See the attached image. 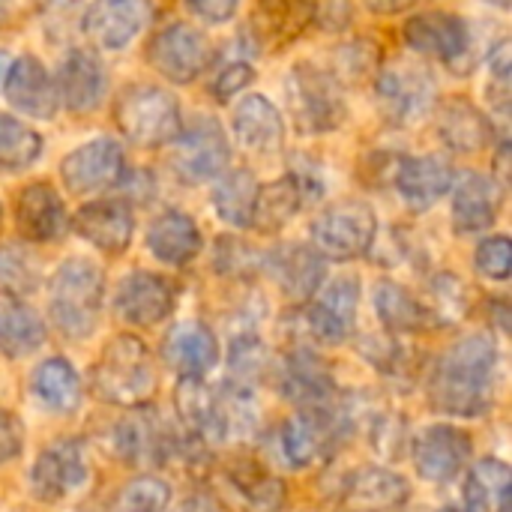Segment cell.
<instances>
[{"label":"cell","mask_w":512,"mask_h":512,"mask_svg":"<svg viewBox=\"0 0 512 512\" xmlns=\"http://www.w3.org/2000/svg\"><path fill=\"white\" fill-rule=\"evenodd\" d=\"M15 225L30 243L60 240L66 231V207L48 183H30L21 189L15 204Z\"/></svg>","instance_id":"obj_25"},{"label":"cell","mask_w":512,"mask_h":512,"mask_svg":"<svg viewBox=\"0 0 512 512\" xmlns=\"http://www.w3.org/2000/svg\"><path fill=\"white\" fill-rule=\"evenodd\" d=\"M39 282H42V267L30 249H24L18 243L0 246V285L6 288V294L24 297V294L36 291Z\"/></svg>","instance_id":"obj_42"},{"label":"cell","mask_w":512,"mask_h":512,"mask_svg":"<svg viewBox=\"0 0 512 512\" xmlns=\"http://www.w3.org/2000/svg\"><path fill=\"white\" fill-rule=\"evenodd\" d=\"M471 459V438L456 426H429L414 438V465L417 474L429 483L456 480Z\"/></svg>","instance_id":"obj_14"},{"label":"cell","mask_w":512,"mask_h":512,"mask_svg":"<svg viewBox=\"0 0 512 512\" xmlns=\"http://www.w3.org/2000/svg\"><path fill=\"white\" fill-rule=\"evenodd\" d=\"M396 189L411 210L423 213V210L435 207L453 189V168L447 159H441L435 153L402 159V165L396 171Z\"/></svg>","instance_id":"obj_27"},{"label":"cell","mask_w":512,"mask_h":512,"mask_svg":"<svg viewBox=\"0 0 512 512\" xmlns=\"http://www.w3.org/2000/svg\"><path fill=\"white\" fill-rule=\"evenodd\" d=\"M498 369V348L492 336L474 333L453 345L435 366L429 381V402L450 417L474 420L492 405V384Z\"/></svg>","instance_id":"obj_1"},{"label":"cell","mask_w":512,"mask_h":512,"mask_svg":"<svg viewBox=\"0 0 512 512\" xmlns=\"http://www.w3.org/2000/svg\"><path fill=\"white\" fill-rule=\"evenodd\" d=\"M411 498V486L402 474L387 468H363L345 480L342 504L351 512H396Z\"/></svg>","instance_id":"obj_26"},{"label":"cell","mask_w":512,"mask_h":512,"mask_svg":"<svg viewBox=\"0 0 512 512\" xmlns=\"http://www.w3.org/2000/svg\"><path fill=\"white\" fill-rule=\"evenodd\" d=\"M171 501V489L165 480L147 474L129 480L114 498V512H165Z\"/></svg>","instance_id":"obj_43"},{"label":"cell","mask_w":512,"mask_h":512,"mask_svg":"<svg viewBox=\"0 0 512 512\" xmlns=\"http://www.w3.org/2000/svg\"><path fill=\"white\" fill-rule=\"evenodd\" d=\"M231 159V147L225 129L210 114H198L186 129L174 135L171 168L186 183H204L225 171Z\"/></svg>","instance_id":"obj_8"},{"label":"cell","mask_w":512,"mask_h":512,"mask_svg":"<svg viewBox=\"0 0 512 512\" xmlns=\"http://www.w3.org/2000/svg\"><path fill=\"white\" fill-rule=\"evenodd\" d=\"M75 231L108 255H120L132 243L135 216L126 201H90L75 213Z\"/></svg>","instance_id":"obj_22"},{"label":"cell","mask_w":512,"mask_h":512,"mask_svg":"<svg viewBox=\"0 0 512 512\" xmlns=\"http://www.w3.org/2000/svg\"><path fill=\"white\" fill-rule=\"evenodd\" d=\"M0 21H3V3H0Z\"/></svg>","instance_id":"obj_55"},{"label":"cell","mask_w":512,"mask_h":512,"mask_svg":"<svg viewBox=\"0 0 512 512\" xmlns=\"http://www.w3.org/2000/svg\"><path fill=\"white\" fill-rule=\"evenodd\" d=\"M147 60L162 78L174 84H189L213 63V45L198 27L174 21L150 39Z\"/></svg>","instance_id":"obj_9"},{"label":"cell","mask_w":512,"mask_h":512,"mask_svg":"<svg viewBox=\"0 0 512 512\" xmlns=\"http://www.w3.org/2000/svg\"><path fill=\"white\" fill-rule=\"evenodd\" d=\"M234 489L243 495L249 512H279L285 507V486L279 477L255 468V462H240L231 471Z\"/></svg>","instance_id":"obj_40"},{"label":"cell","mask_w":512,"mask_h":512,"mask_svg":"<svg viewBox=\"0 0 512 512\" xmlns=\"http://www.w3.org/2000/svg\"><path fill=\"white\" fill-rule=\"evenodd\" d=\"M315 18V0H255L249 30L264 48L291 45Z\"/></svg>","instance_id":"obj_24"},{"label":"cell","mask_w":512,"mask_h":512,"mask_svg":"<svg viewBox=\"0 0 512 512\" xmlns=\"http://www.w3.org/2000/svg\"><path fill=\"white\" fill-rule=\"evenodd\" d=\"M375 309H378L381 321L393 333H420V330L432 327L426 303H420L405 285L390 282V279L378 282V288H375Z\"/></svg>","instance_id":"obj_38"},{"label":"cell","mask_w":512,"mask_h":512,"mask_svg":"<svg viewBox=\"0 0 512 512\" xmlns=\"http://www.w3.org/2000/svg\"><path fill=\"white\" fill-rule=\"evenodd\" d=\"M369 3V9H375V12H402V9H408L414 0H366Z\"/></svg>","instance_id":"obj_52"},{"label":"cell","mask_w":512,"mask_h":512,"mask_svg":"<svg viewBox=\"0 0 512 512\" xmlns=\"http://www.w3.org/2000/svg\"><path fill=\"white\" fill-rule=\"evenodd\" d=\"M105 279L102 270L87 258L63 261L51 276V321L69 339H87L96 330L102 309Z\"/></svg>","instance_id":"obj_3"},{"label":"cell","mask_w":512,"mask_h":512,"mask_svg":"<svg viewBox=\"0 0 512 512\" xmlns=\"http://www.w3.org/2000/svg\"><path fill=\"white\" fill-rule=\"evenodd\" d=\"M309 180L300 174H285L270 186H258L255 195V207H252V228H258L261 234H276L282 231L303 207L306 195H309Z\"/></svg>","instance_id":"obj_32"},{"label":"cell","mask_w":512,"mask_h":512,"mask_svg":"<svg viewBox=\"0 0 512 512\" xmlns=\"http://www.w3.org/2000/svg\"><path fill=\"white\" fill-rule=\"evenodd\" d=\"M477 270L486 276V279H495V282H504L512 270V243L510 237L504 234H495L489 240L480 243L477 249V258H474Z\"/></svg>","instance_id":"obj_45"},{"label":"cell","mask_w":512,"mask_h":512,"mask_svg":"<svg viewBox=\"0 0 512 512\" xmlns=\"http://www.w3.org/2000/svg\"><path fill=\"white\" fill-rule=\"evenodd\" d=\"M261 264H267L270 276L294 300L315 297L324 282V258L309 246H279Z\"/></svg>","instance_id":"obj_29"},{"label":"cell","mask_w":512,"mask_h":512,"mask_svg":"<svg viewBox=\"0 0 512 512\" xmlns=\"http://www.w3.org/2000/svg\"><path fill=\"white\" fill-rule=\"evenodd\" d=\"M378 234L375 210L363 201H339L327 207L312 225V243L321 258L351 261L372 249Z\"/></svg>","instance_id":"obj_6"},{"label":"cell","mask_w":512,"mask_h":512,"mask_svg":"<svg viewBox=\"0 0 512 512\" xmlns=\"http://www.w3.org/2000/svg\"><path fill=\"white\" fill-rule=\"evenodd\" d=\"M435 99L432 75L411 60H396L378 78V102L390 123L420 120Z\"/></svg>","instance_id":"obj_10"},{"label":"cell","mask_w":512,"mask_h":512,"mask_svg":"<svg viewBox=\"0 0 512 512\" xmlns=\"http://www.w3.org/2000/svg\"><path fill=\"white\" fill-rule=\"evenodd\" d=\"M153 18L150 0H93L84 12L87 36L108 51L129 45Z\"/></svg>","instance_id":"obj_15"},{"label":"cell","mask_w":512,"mask_h":512,"mask_svg":"<svg viewBox=\"0 0 512 512\" xmlns=\"http://www.w3.org/2000/svg\"><path fill=\"white\" fill-rule=\"evenodd\" d=\"M6 99L15 111L36 117V120H51L60 105L48 69L42 66V60L30 54L6 66Z\"/></svg>","instance_id":"obj_19"},{"label":"cell","mask_w":512,"mask_h":512,"mask_svg":"<svg viewBox=\"0 0 512 512\" xmlns=\"http://www.w3.org/2000/svg\"><path fill=\"white\" fill-rule=\"evenodd\" d=\"M279 390L300 408H324L333 402L336 384L318 354L297 348L279 366Z\"/></svg>","instance_id":"obj_20"},{"label":"cell","mask_w":512,"mask_h":512,"mask_svg":"<svg viewBox=\"0 0 512 512\" xmlns=\"http://www.w3.org/2000/svg\"><path fill=\"white\" fill-rule=\"evenodd\" d=\"M42 153V135L27 123L0 114V171H24Z\"/></svg>","instance_id":"obj_41"},{"label":"cell","mask_w":512,"mask_h":512,"mask_svg":"<svg viewBox=\"0 0 512 512\" xmlns=\"http://www.w3.org/2000/svg\"><path fill=\"white\" fill-rule=\"evenodd\" d=\"M177 512H222L219 510V504L213 501V498H207V495H195V498H189V501H183Z\"/></svg>","instance_id":"obj_51"},{"label":"cell","mask_w":512,"mask_h":512,"mask_svg":"<svg viewBox=\"0 0 512 512\" xmlns=\"http://www.w3.org/2000/svg\"><path fill=\"white\" fill-rule=\"evenodd\" d=\"M438 135L456 153H480L492 144V123L474 102L447 99L438 108Z\"/></svg>","instance_id":"obj_33"},{"label":"cell","mask_w":512,"mask_h":512,"mask_svg":"<svg viewBox=\"0 0 512 512\" xmlns=\"http://www.w3.org/2000/svg\"><path fill=\"white\" fill-rule=\"evenodd\" d=\"M252 81H255V69H252L249 63H231V66H225V69L216 75V81H213V96L225 102V99H231L234 93L246 90Z\"/></svg>","instance_id":"obj_47"},{"label":"cell","mask_w":512,"mask_h":512,"mask_svg":"<svg viewBox=\"0 0 512 512\" xmlns=\"http://www.w3.org/2000/svg\"><path fill=\"white\" fill-rule=\"evenodd\" d=\"M147 249L168 267H186L201 252V231L186 213L165 210L147 228Z\"/></svg>","instance_id":"obj_34"},{"label":"cell","mask_w":512,"mask_h":512,"mask_svg":"<svg viewBox=\"0 0 512 512\" xmlns=\"http://www.w3.org/2000/svg\"><path fill=\"white\" fill-rule=\"evenodd\" d=\"M123 171H126L123 147L111 138H93V141L75 147L60 165V177H63L66 189L75 195L108 189V186L120 183Z\"/></svg>","instance_id":"obj_13"},{"label":"cell","mask_w":512,"mask_h":512,"mask_svg":"<svg viewBox=\"0 0 512 512\" xmlns=\"http://www.w3.org/2000/svg\"><path fill=\"white\" fill-rule=\"evenodd\" d=\"M189 12L198 15L201 21L210 24H222L234 15V9L240 6V0H186Z\"/></svg>","instance_id":"obj_49"},{"label":"cell","mask_w":512,"mask_h":512,"mask_svg":"<svg viewBox=\"0 0 512 512\" xmlns=\"http://www.w3.org/2000/svg\"><path fill=\"white\" fill-rule=\"evenodd\" d=\"M105 69L90 51H69L57 69V102H63L72 114H87L102 102L105 93Z\"/></svg>","instance_id":"obj_23"},{"label":"cell","mask_w":512,"mask_h":512,"mask_svg":"<svg viewBox=\"0 0 512 512\" xmlns=\"http://www.w3.org/2000/svg\"><path fill=\"white\" fill-rule=\"evenodd\" d=\"M348 417L339 414L333 405L324 408H300L294 417L285 420L279 444L282 456L291 468H312L324 462L345 438Z\"/></svg>","instance_id":"obj_7"},{"label":"cell","mask_w":512,"mask_h":512,"mask_svg":"<svg viewBox=\"0 0 512 512\" xmlns=\"http://www.w3.org/2000/svg\"><path fill=\"white\" fill-rule=\"evenodd\" d=\"M228 363H231V384L252 390V384L264 375L267 369V351L255 336H240L234 339L231 351H228Z\"/></svg>","instance_id":"obj_44"},{"label":"cell","mask_w":512,"mask_h":512,"mask_svg":"<svg viewBox=\"0 0 512 512\" xmlns=\"http://www.w3.org/2000/svg\"><path fill=\"white\" fill-rule=\"evenodd\" d=\"M174 405H177V414H180V423H183L189 441H195L201 447L225 444L216 393L210 387H204L201 378H180Z\"/></svg>","instance_id":"obj_30"},{"label":"cell","mask_w":512,"mask_h":512,"mask_svg":"<svg viewBox=\"0 0 512 512\" xmlns=\"http://www.w3.org/2000/svg\"><path fill=\"white\" fill-rule=\"evenodd\" d=\"M285 96H288L291 114L303 132H330L348 114L339 81L330 72L315 69L309 63H300L291 69Z\"/></svg>","instance_id":"obj_5"},{"label":"cell","mask_w":512,"mask_h":512,"mask_svg":"<svg viewBox=\"0 0 512 512\" xmlns=\"http://www.w3.org/2000/svg\"><path fill=\"white\" fill-rule=\"evenodd\" d=\"M30 390L54 414H72L81 402L78 372L63 357H51V360L39 363L33 378H30Z\"/></svg>","instance_id":"obj_36"},{"label":"cell","mask_w":512,"mask_h":512,"mask_svg":"<svg viewBox=\"0 0 512 512\" xmlns=\"http://www.w3.org/2000/svg\"><path fill=\"white\" fill-rule=\"evenodd\" d=\"M318 300L306 309L303 324L312 342L318 345H339L354 333L357 324V303H360V282L354 276H342L330 282Z\"/></svg>","instance_id":"obj_11"},{"label":"cell","mask_w":512,"mask_h":512,"mask_svg":"<svg viewBox=\"0 0 512 512\" xmlns=\"http://www.w3.org/2000/svg\"><path fill=\"white\" fill-rule=\"evenodd\" d=\"M261 255L246 246V243H237V240H219V249H216V267L219 273H228V276H252L258 267H261Z\"/></svg>","instance_id":"obj_46"},{"label":"cell","mask_w":512,"mask_h":512,"mask_svg":"<svg viewBox=\"0 0 512 512\" xmlns=\"http://www.w3.org/2000/svg\"><path fill=\"white\" fill-rule=\"evenodd\" d=\"M255 195H258V180L252 171L237 168L231 174H225L216 189H213V207L219 213V219H225L234 228H249L252 222V207H255Z\"/></svg>","instance_id":"obj_39"},{"label":"cell","mask_w":512,"mask_h":512,"mask_svg":"<svg viewBox=\"0 0 512 512\" xmlns=\"http://www.w3.org/2000/svg\"><path fill=\"white\" fill-rule=\"evenodd\" d=\"M114 447L123 462L135 468L162 465L171 450V435L156 411L150 408H132L117 426H114Z\"/></svg>","instance_id":"obj_18"},{"label":"cell","mask_w":512,"mask_h":512,"mask_svg":"<svg viewBox=\"0 0 512 512\" xmlns=\"http://www.w3.org/2000/svg\"><path fill=\"white\" fill-rule=\"evenodd\" d=\"M21 450H24V426H21L18 414L0 411V465L18 459Z\"/></svg>","instance_id":"obj_48"},{"label":"cell","mask_w":512,"mask_h":512,"mask_svg":"<svg viewBox=\"0 0 512 512\" xmlns=\"http://www.w3.org/2000/svg\"><path fill=\"white\" fill-rule=\"evenodd\" d=\"M441 512H468V510H453V507H450V510H441Z\"/></svg>","instance_id":"obj_54"},{"label":"cell","mask_w":512,"mask_h":512,"mask_svg":"<svg viewBox=\"0 0 512 512\" xmlns=\"http://www.w3.org/2000/svg\"><path fill=\"white\" fill-rule=\"evenodd\" d=\"M510 42L504 39V42H498L495 45V51H492V57H489V69H492V75H495V81L507 90V84H510Z\"/></svg>","instance_id":"obj_50"},{"label":"cell","mask_w":512,"mask_h":512,"mask_svg":"<svg viewBox=\"0 0 512 512\" xmlns=\"http://www.w3.org/2000/svg\"><path fill=\"white\" fill-rule=\"evenodd\" d=\"M114 309L132 327H153L174 312V288L156 273L135 270L117 285Z\"/></svg>","instance_id":"obj_16"},{"label":"cell","mask_w":512,"mask_h":512,"mask_svg":"<svg viewBox=\"0 0 512 512\" xmlns=\"http://www.w3.org/2000/svg\"><path fill=\"white\" fill-rule=\"evenodd\" d=\"M6 66H9V57H6V54L0 51V75H3V69H6Z\"/></svg>","instance_id":"obj_53"},{"label":"cell","mask_w":512,"mask_h":512,"mask_svg":"<svg viewBox=\"0 0 512 512\" xmlns=\"http://www.w3.org/2000/svg\"><path fill=\"white\" fill-rule=\"evenodd\" d=\"M501 210V186L477 171H465L453 189V225L459 234H477L495 225Z\"/></svg>","instance_id":"obj_28"},{"label":"cell","mask_w":512,"mask_h":512,"mask_svg":"<svg viewBox=\"0 0 512 512\" xmlns=\"http://www.w3.org/2000/svg\"><path fill=\"white\" fill-rule=\"evenodd\" d=\"M45 345V324L15 294L0 291V351L12 360L33 354Z\"/></svg>","instance_id":"obj_35"},{"label":"cell","mask_w":512,"mask_h":512,"mask_svg":"<svg viewBox=\"0 0 512 512\" xmlns=\"http://www.w3.org/2000/svg\"><path fill=\"white\" fill-rule=\"evenodd\" d=\"M120 132L138 147H159L180 132L177 99L153 84H132L120 93L114 108Z\"/></svg>","instance_id":"obj_4"},{"label":"cell","mask_w":512,"mask_h":512,"mask_svg":"<svg viewBox=\"0 0 512 512\" xmlns=\"http://www.w3.org/2000/svg\"><path fill=\"white\" fill-rule=\"evenodd\" d=\"M510 489V465H504L501 459H483L468 474V486H465V501L471 507L468 512H510Z\"/></svg>","instance_id":"obj_37"},{"label":"cell","mask_w":512,"mask_h":512,"mask_svg":"<svg viewBox=\"0 0 512 512\" xmlns=\"http://www.w3.org/2000/svg\"><path fill=\"white\" fill-rule=\"evenodd\" d=\"M405 42L429 57L456 63L468 51V24L450 12H420L405 24Z\"/></svg>","instance_id":"obj_21"},{"label":"cell","mask_w":512,"mask_h":512,"mask_svg":"<svg viewBox=\"0 0 512 512\" xmlns=\"http://www.w3.org/2000/svg\"><path fill=\"white\" fill-rule=\"evenodd\" d=\"M162 360L180 378H204L219 363V342L201 321H180L162 339Z\"/></svg>","instance_id":"obj_17"},{"label":"cell","mask_w":512,"mask_h":512,"mask_svg":"<svg viewBox=\"0 0 512 512\" xmlns=\"http://www.w3.org/2000/svg\"><path fill=\"white\" fill-rule=\"evenodd\" d=\"M156 390V369L138 336H114L93 366V393L120 408H141Z\"/></svg>","instance_id":"obj_2"},{"label":"cell","mask_w":512,"mask_h":512,"mask_svg":"<svg viewBox=\"0 0 512 512\" xmlns=\"http://www.w3.org/2000/svg\"><path fill=\"white\" fill-rule=\"evenodd\" d=\"M87 480V459L78 441H54L48 444L36 465L30 468V492L42 504H57L78 492Z\"/></svg>","instance_id":"obj_12"},{"label":"cell","mask_w":512,"mask_h":512,"mask_svg":"<svg viewBox=\"0 0 512 512\" xmlns=\"http://www.w3.org/2000/svg\"><path fill=\"white\" fill-rule=\"evenodd\" d=\"M234 135L243 144V150L258 153V156H270V153L282 150L285 123H282V117L270 99L249 93L234 111Z\"/></svg>","instance_id":"obj_31"}]
</instances>
